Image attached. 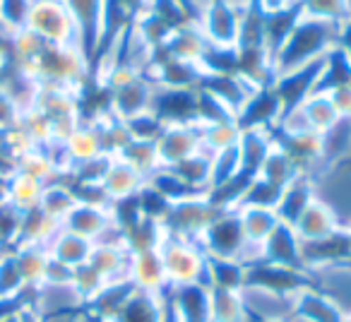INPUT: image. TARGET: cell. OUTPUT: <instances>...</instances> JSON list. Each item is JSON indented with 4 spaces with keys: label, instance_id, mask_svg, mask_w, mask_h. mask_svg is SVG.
I'll return each instance as SVG.
<instances>
[{
    "label": "cell",
    "instance_id": "43",
    "mask_svg": "<svg viewBox=\"0 0 351 322\" xmlns=\"http://www.w3.org/2000/svg\"><path fill=\"white\" fill-rule=\"evenodd\" d=\"M298 10L301 17L330 22V25H341L346 17H351L349 0H298Z\"/></svg>",
    "mask_w": 351,
    "mask_h": 322
},
{
    "label": "cell",
    "instance_id": "60",
    "mask_svg": "<svg viewBox=\"0 0 351 322\" xmlns=\"http://www.w3.org/2000/svg\"><path fill=\"white\" fill-rule=\"evenodd\" d=\"M344 322H351V306L346 308V317H344Z\"/></svg>",
    "mask_w": 351,
    "mask_h": 322
},
{
    "label": "cell",
    "instance_id": "2",
    "mask_svg": "<svg viewBox=\"0 0 351 322\" xmlns=\"http://www.w3.org/2000/svg\"><path fill=\"white\" fill-rule=\"evenodd\" d=\"M317 284L315 274L308 269H289L267 264L263 260L248 262V279H245V293L269 298V301L289 303L298 291Z\"/></svg>",
    "mask_w": 351,
    "mask_h": 322
},
{
    "label": "cell",
    "instance_id": "58",
    "mask_svg": "<svg viewBox=\"0 0 351 322\" xmlns=\"http://www.w3.org/2000/svg\"><path fill=\"white\" fill-rule=\"evenodd\" d=\"M341 229H344L346 243H349V250H351V216H349V219H344V226H341Z\"/></svg>",
    "mask_w": 351,
    "mask_h": 322
},
{
    "label": "cell",
    "instance_id": "49",
    "mask_svg": "<svg viewBox=\"0 0 351 322\" xmlns=\"http://www.w3.org/2000/svg\"><path fill=\"white\" fill-rule=\"evenodd\" d=\"M106 284H108L106 279H104L99 272H94L89 264H82V267L73 269V288L84 306H87V303L92 301V298L97 296Z\"/></svg>",
    "mask_w": 351,
    "mask_h": 322
},
{
    "label": "cell",
    "instance_id": "17",
    "mask_svg": "<svg viewBox=\"0 0 351 322\" xmlns=\"http://www.w3.org/2000/svg\"><path fill=\"white\" fill-rule=\"evenodd\" d=\"M200 89L210 92L212 97L219 99L234 116H239V111L245 106V101L253 97L258 87L239 73H207L205 77H202Z\"/></svg>",
    "mask_w": 351,
    "mask_h": 322
},
{
    "label": "cell",
    "instance_id": "24",
    "mask_svg": "<svg viewBox=\"0 0 351 322\" xmlns=\"http://www.w3.org/2000/svg\"><path fill=\"white\" fill-rule=\"evenodd\" d=\"M315 197H317L315 178L298 176L296 181H293L291 186L284 190L282 200H279V205H277V210H274V212H277V216H279V221H282V224L293 226L298 221V216L308 210V205H311Z\"/></svg>",
    "mask_w": 351,
    "mask_h": 322
},
{
    "label": "cell",
    "instance_id": "25",
    "mask_svg": "<svg viewBox=\"0 0 351 322\" xmlns=\"http://www.w3.org/2000/svg\"><path fill=\"white\" fill-rule=\"evenodd\" d=\"M92 248H94L92 240L70 234L63 226H60L53 234V238L46 243V250H49L51 258L63 262L65 267H70V269H77V267H82V264H87L89 255H92Z\"/></svg>",
    "mask_w": 351,
    "mask_h": 322
},
{
    "label": "cell",
    "instance_id": "44",
    "mask_svg": "<svg viewBox=\"0 0 351 322\" xmlns=\"http://www.w3.org/2000/svg\"><path fill=\"white\" fill-rule=\"evenodd\" d=\"M282 195H284L282 188L272 186V183H267L260 176H255L248 181V186H245V190H243V195H241L236 210H239V207H265V210H277Z\"/></svg>",
    "mask_w": 351,
    "mask_h": 322
},
{
    "label": "cell",
    "instance_id": "9",
    "mask_svg": "<svg viewBox=\"0 0 351 322\" xmlns=\"http://www.w3.org/2000/svg\"><path fill=\"white\" fill-rule=\"evenodd\" d=\"M289 317L293 322H344L346 306L320 284H313L289 301Z\"/></svg>",
    "mask_w": 351,
    "mask_h": 322
},
{
    "label": "cell",
    "instance_id": "20",
    "mask_svg": "<svg viewBox=\"0 0 351 322\" xmlns=\"http://www.w3.org/2000/svg\"><path fill=\"white\" fill-rule=\"evenodd\" d=\"M128 279L132 282V286L142 288V291H166L169 282H166L159 248L132 250L130 264H128Z\"/></svg>",
    "mask_w": 351,
    "mask_h": 322
},
{
    "label": "cell",
    "instance_id": "34",
    "mask_svg": "<svg viewBox=\"0 0 351 322\" xmlns=\"http://www.w3.org/2000/svg\"><path fill=\"white\" fill-rule=\"evenodd\" d=\"M241 224H243L245 238L248 245L258 253V248L265 243L269 234L274 231V226L279 224V216L274 210H265V207H239Z\"/></svg>",
    "mask_w": 351,
    "mask_h": 322
},
{
    "label": "cell",
    "instance_id": "30",
    "mask_svg": "<svg viewBox=\"0 0 351 322\" xmlns=\"http://www.w3.org/2000/svg\"><path fill=\"white\" fill-rule=\"evenodd\" d=\"M171 171L181 178L191 190L207 193L212 188V178H215V159L210 151H197V154L188 156L186 161L171 166Z\"/></svg>",
    "mask_w": 351,
    "mask_h": 322
},
{
    "label": "cell",
    "instance_id": "6",
    "mask_svg": "<svg viewBox=\"0 0 351 322\" xmlns=\"http://www.w3.org/2000/svg\"><path fill=\"white\" fill-rule=\"evenodd\" d=\"M104 94H106V111L116 121L125 123L130 118L152 111L156 97V84L149 79V75L137 73L125 82L104 89Z\"/></svg>",
    "mask_w": 351,
    "mask_h": 322
},
{
    "label": "cell",
    "instance_id": "31",
    "mask_svg": "<svg viewBox=\"0 0 351 322\" xmlns=\"http://www.w3.org/2000/svg\"><path fill=\"white\" fill-rule=\"evenodd\" d=\"M12 255H15V262L20 267V274L25 279L27 288L34 291L44 284V274L46 267H49V250L44 245H34V243H22L12 248Z\"/></svg>",
    "mask_w": 351,
    "mask_h": 322
},
{
    "label": "cell",
    "instance_id": "50",
    "mask_svg": "<svg viewBox=\"0 0 351 322\" xmlns=\"http://www.w3.org/2000/svg\"><path fill=\"white\" fill-rule=\"evenodd\" d=\"M125 127L132 140L156 142L166 125L149 111V113H142V116H135V118H130V121H125Z\"/></svg>",
    "mask_w": 351,
    "mask_h": 322
},
{
    "label": "cell",
    "instance_id": "59",
    "mask_svg": "<svg viewBox=\"0 0 351 322\" xmlns=\"http://www.w3.org/2000/svg\"><path fill=\"white\" fill-rule=\"evenodd\" d=\"M258 322H293L289 315H277V317H265V320H258Z\"/></svg>",
    "mask_w": 351,
    "mask_h": 322
},
{
    "label": "cell",
    "instance_id": "26",
    "mask_svg": "<svg viewBox=\"0 0 351 322\" xmlns=\"http://www.w3.org/2000/svg\"><path fill=\"white\" fill-rule=\"evenodd\" d=\"M210 322H253L245 293L210 286Z\"/></svg>",
    "mask_w": 351,
    "mask_h": 322
},
{
    "label": "cell",
    "instance_id": "38",
    "mask_svg": "<svg viewBox=\"0 0 351 322\" xmlns=\"http://www.w3.org/2000/svg\"><path fill=\"white\" fill-rule=\"evenodd\" d=\"M118 159L125 161L128 166L135 169L140 176L149 178L159 166V154H156V142H145V140H128V145L118 151Z\"/></svg>",
    "mask_w": 351,
    "mask_h": 322
},
{
    "label": "cell",
    "instance_id": "27",
    "mask_svg": "<svg viewBox=\"0 0 351 322\" xmlns=\"http://www.w3.org/2000/svg\"><path fill=\"white\" fill-rule=\"evenodd\" d=\"M63 145H65V149H68V156L73 159V169L77 166V164H84V161H92V159H97V156L106 154L97 123L89 116L82 118V123L75 127V132Z\"/></svg>",
    "mask_w": 351,
    "mask_h": 322
},
{
    "label": "cell",
    "instance_id": "11",
    "mask_svg": "<svg viewBox=\"0 0 351 322\" xmlns=\"http://www.w3.org/2000/svg\"><path fill=\"white\" fill-rule=\"evenodd\" d=\"M284 118V108L274 94L272 84L255 89L253 97L245 101V106L236 116L239 130H277Z\"/></svg>",
    "mask_w": 351,
    "mask_h": 322
},
{
    "label": "cell",
    "instance_id": "22",
    "mask_svg": "<svg viewBox=\"0 0 351 322\" xmlns=\"http://www.w3.org/2000/svg\"><path fill=\"white\" fill-rule=\"evenodd\" d=\"M145 183L147 178L140 176L135 169L128 166L125 161H121L118 156H111V164H108L106 173L101 178V188L108 200H111V205L135 197L145 188Z\"/></svg>",
    "mask_w": 351,
    "mask_h": 322
},
{
    "label": "cell",
    "instance_id": "14",
    "mask_svg": "<svg viewBox=\"0 0 351 322\" xmlns=\"http://www.w3.org/2000/svg\"><path fill=\"white\" fill-rule=\"evenodd\" d=\"M341 226H344V219H341L339 212L325 197L317 195L308 205V210L298 216V221L293 224V231L301 238V243H317V240H325L330 236H335Z\"/></svg>",
    "mask_w": 351,
    "mask_h": 322
},
{
    "label": "cell",
    "instance_id": "13",
    "mask_svg": "<svg viewBox=\"0 0 351 322\" xmlns=\"http://www.w3.org/2000/svg\"><path fill=\"white\" fill-rule=\"evenodd\" d=\"M258 260H263L267 264H277V267L306 269L303 243L296 236V231H293V226L279 221L272 234L265 238V243L258 248Z\"/></svg>",
    "mask_w": 351,
    "mask_h": 322
},
{
    "label": "cell",
    "instance_id": "46",
    "mask_svg": "<svg viewBox=\"0 0 351 322\" xmlns=\"http://www.w3.org/2000/svg\"><path fill=\"white\" fill-rule=\"evenodd\" d=\"M200 127H202V149L210 151V154H219V151L229 149L241 137L236 121L217 123V125H200Z\"/></svg>",
    "mask_w": 351,
    "mask_h": 322
},
{
    "label": "cell",
    "instance_id": "42",
    "mask_svg": "<svg viewBox=\"0 0 351 322\" xmlns=\"http://www.w3.org/2000/svg\"><path fill=\"white\" fill-rule=\"evenodd\" d=\"M17 173L36 178V181L44 183V186H49V183L60 178L58 173H56L53 164H51L44 147H29L25 154H20V159H17Z\"/></svg>",
    "mask_w": 351,
    "mask_h": 322
},
{
    "label": "cell",
    "instance_id": "32",
    "mask_svg": "<svg viewBox=\"0 0 351 322\" xmlns=\"http://www.w3.org/2000/svg\"><path fill=\"white\" fill-rule=\"evenodd\" d=\"M132 291H135V286H132L130 279H123V282H108L106 286H104L101 291H99L97 296L84 306V310H87L94 320L108 322L118 310H121V306L125 303V298L130 296Z\"/></svg>",
    "mask_w": 351,
    "mask_h": 322
},
{
    "label": "cell",
    "instance_id": "56",
    "mask_svg": "<svg viewBox=\"0 0 351 322\" xmlns=\"http://www.w3.org/2000/svg\"><path fill=\"white\" fill-rule=\"evenodd\" d=\"M255 5L267 15V12H277V10H287V8L296 5V0H255Z\"/></svg>",
    "mask_w": 351,
    "mask_h": 322
},
{
    "label": "cell",
    "instance_id": "39",
    "mask_svg": "<svg viewBox=\"0 0 351 322\" xmlns=\"http://www.w3.org/2000/svg\"><path fill=\"white\" fill-rule=\"evenodd\" d=\"M58 229H60L58 221L49 219V216H46L39 207H34V210L25 212V216H22L20 243H17V245L34 243V245H44V248H46V243L53 238V234Z\"/></svg>",
    "mask_w": 351,
    "mask_h": 322
},
{
    "label": "cell",
    "instance_id": "33",
    "mask_svg": "<svg viewBox=\"0 0 351 322\" xmlns=\"http://www.w3.org/2000/svg\"><path fill=\"white\" fill-rule=\"evenodd\" d=\"M77 202L80 200H77L75 188L70 186L65 178H58V181L44 186V193H41V200H39V210L44 212L49 219L63 224V219L70 214V210H73Z\"/></svg>",
    "mask_w": 351,
    "mask_h": 322
},
{
    "label": "cell",
    "instance_id": "7",
    "mask_svg": "<svg viewBox=\"0 0 351 322\" xmlns=\"http://www.w3.org/2000/svg\"><path fill=\"white\" fill-rule=\"evenodd\" d=\"M217 207L210 202L207 193H197V195H191L186 200H178L169 207V214L161 221L164 231L169 236H176V238H186V240H195L200 238V234L205 231V226L215 219Z\"/></svg>",
    "mask_w": 351,
    "mask_h": 322
},
{
    "label": "cell",
    "instance_id": "37",
    "mask_svg": "<svg viewBox=\"0 0 351 322\" xmlns=\"http://www.w3.org/2000/svg\"><path fill=\"white\" fill-rule=\"evenodd\" d=\"M258 176L263 178V181H267V183H272V186L287 190V188L291 186L298 176H301V171H298L296 164L289 159L287 151H284L282 147L274 142V147L269 149L267 159H265L263 166H260Z\"/></svg>",
    "mask_w": 351,
    "mask_h": 322
},
{
    "label": "cell",
    "instance_id": "19",
    "mask_svg": "<svg viewBox=\"0 0 351 322\" xmlns=\"http://www.w3.org/2000/svg\"><path fill=\"white\" fill-rule=\"evenodd\" d=\"M166 308H169L166 291L135 288L108 322H164Z\"/></svg>",
    "mask_w": 351,
    "mask_h": 322
},
{
    "label": "cell",
    "instance_id": "48",
    "mask_svg": "<svg viewBox=\"0 0 351 322\" xmlns=\"http://www.w3.org/2000/svg\"><path fill=\"white\" fill-rule=\"evenodd\" d=\"M25 212L10 202H0V250H12L20 243V229Z\"/></svg>",
    "mask_w": 351,
    "mask_h": 322
},
{
    "label": "cell",
    "instance_id": "12",
    "mask_svg": "<svg viewBox=\"0 0 351 322\" xmlns=\"http://www.w3.org/2000/svg\"><path fill=\"white\" fill-rule=\"evenodd\" d=\"M320 70H322V60H317V63H313V65L277 75V77L272 79V89H274V94H277L279 103H282L284 113L296 111L311 94L317 92Z\"/></svg>",
    "mask_w": 351,
    "mask_h": 322
},
{
    "label": "cell",
    "instance_id": "4",
    "mask_svg": "<svg viewBox=\"0 0 351 322\" xmlns=\"http://www.w3.org/2000/svg\"><path fill=\"white\" fill-rule=\"evenodd\" d=\"M27 29L51 46H80V29L65 0H32ZM84 51V49H82Z\"/></svg>",
    "mask_w": 351,
    "mask_h": 322
},
{
    "label": "cell",
    "instance_id": "45",
    "mask_svg": "<svg viewBox=\"0 0 351 322\" xmlns=\"http://www.w3.org/2000/svg\"><path fill=\"white\" fill-rule=\"evenodd\" d=\"M145 186H149L154 193H159V195L164 197L166 202H171V205L178 200H186V197H191V195H197V193L191 190V188L176 176L171 169H164V166L156 169V171L147 178Z\"/></svg>",
    "mask_w": 351,
    "mask_h": 322
},
{
    "label": "cell",
    "instance_id": "16",
    "mask_svg": "<svg viewBox=\"0 0 351 322\" xmlns=\"http://www.w3.org/2000/svg\"><path fill=\"white\" fill-rule=\"evenodd\" d=\"M166 301L178 322H210V286L207 284L169 286Z\"/></svg>",
    "mask_w": 351,
    "mask_h": 322
},
{
    "label": "cell",
    "instance_id": "10",
    "mask_svg": "<svg viewBox=\"0 0 351 322\" xmlns=\"http://www.w3.org/2000/svg\"><path fill=\"white\" fill-rule=\"evenodd\" d=\"M202 151V127L197 123H176L166 125L156 140L159 166L171 169L186 161L188 156Z\"/></svg>",
    "mask_w": 351,
    "mask_h": 322
},
{
    "label": "cell",
    "instance_id": "3",
    "mask_svg": "<svg viewBox=\"0 0 351 322\" xmlns=\"http://www.w3.org/2000/svg\"><path fill=\"white\" fill-rule=\"evenodd\" d=\"M197 245H200L207 258L243 260V262L258 260V253L248 245L243 224H241V216L236 210L217 212L215 219L200 234Z\"/></svg>",
    "mask_w": 351,
    "mask_h": 322
},
{
    "label": "cell",
    "instance_id": "47",
    "mask_svg": "<svg viewBox=\"0 0 351 322\" xmlns=\"http://www.w3.org/2000/svg\"><path fill=\"white\" fill-rule=\"evenodd\" d=\"M236 121V116L205 89H197V103H195V123L197 125H217V123Z\"/></svg>",
    "mask_w": 351,
    "mask_h": 322
},
{
    "label": "cell",
    "instance_id": "53",
    "mask_svg": "<svg viewBox=\"0 0 351 322\" xmlns=\"http://www.w3.org/2000/svg\"><path fill=\"white\" fill-rule=\"evenodd\" d=\"M22 113L15 108V103L5 97V94H0V132L3 130H10L20 123Z\"/></svg>",
    "mask_w": 351,
    "mask_h": 322
},
{
    "label": "cell",
    "instance_id": "15",
    "mask_svg": "<svg viewBox=\"0 0 351 322\" xmlns=\"http://www.w3.org/2000/svg\"><path fill=\"white\" fill-rule=\"evenodd\" d=\"M60 226H63L65 231H70V234L82 236V238L97 243L99 238L106 236V231H111L113 226H116V221H113L111 207L92 205V202H77Z\"/></svg>",
    "mask_w": 351,
    "mask_h": 322
},
{
    "label": "cell",
    "instance_id": "41",
    "mask_svg": "<svg viewBox=\"0 0 351 322\" xmlns=\"http://www.w3.org/2000/svg\"><path fill=\"white\" fill-rule=\"evenodd\" d=\"M41 193H44V183H39L36 178L25 176V173H15L8 181V202L22 212H29L34 207H39Z\"/></svg>",
    "mask_w": 351,
    "mask_h": 322
},
{
    "label": "cell",
    "instance_id": "52",
    "mask_svg": "<svg viewBox=\"0 0 351 322\" xmlns=\"http://www.w3.org/2000/svg\"><path fill=\"white\" fill-rule=\"evenodd\" d=\"M327 94H330V101H332V106H335L337 116H339L341 121H351V84L337 87Z\"/></svg>",
    "mask_w": 351,
    "mask_h": 322
},
{
    "label": "cell",
    "instance_id": "23",
    "mask_svg": "<svg viewBox=\"0 0 351 322\" xmlns=\"http://www.w3.org/2000/svg\"><path fill=\"white\" fill-rule=\"evenodd\" d=\"M272 130H241L239 137V159H241V176L255 178L267 159L269 149L274 147Z\"/></svg>",
    "mask_w": 351,
    "mask_h": 322
},
{
    "label": "cell",
    "instance_id": "21",
    "mask_svg": "<svg viewBox=\"0 0 351 322\" xmlns=\"http://www.w3.org/2000/svg\"><path fill=\"white\" fill-rule=\"evenodd\" d=\"M195 103H197V89L195 92H181V89L156 87L152 113H154L164 125L195 123Z\"/></svg>",
    "mask_w": 351,
    "mask_h": 322
},
{
    "label": "cell",
    "instance_id": "18",
    "mask_svg": "<svg viewBox=\"0 0 351 322\" xmlns=\"http://www.w3.org/2000/svg\"><path fill=\"white\" fill-rule=\"evenodd\" d=\"M169 58L176 60H188V63H205V55L210 53V44H207L205 34L197 27V22H186V25L176 27L166 41L161 44Z\"/></svg>",
    "mask_w": 351,
    "mask_h": 322
},
{
    "label": "cell",
    "instance_id": "35",
    "mask_svg": "<svg viewBox=\"0 0 351 322\" xmlns=\"http://www.w3.org/2000/svg\"><path fill=\"white\" fill-rule=\"evenodd\" d=\"M298 111H301L306 125L311 127L313 132H317V135H325V132L330 130V127H335L337 121H339V116H337L327 92L311 94V97L298 106Z\"/></svg>",
    "mask_w": 351,
    "mask_h": 322
},
{
    "label": "cell",
    "instance_id": "8",
    "mask_svg": "<svg viewBox=\"0 0 351 322\" xmlns=\"http://www.w3.org/2000/svg\"><path fill=\"white\" fill-rule=\"evenodd\" d=\"M241 20H243V10L234 8L226 0H210V5L200 12L197 17V27L205 34L210 49L217 51H236L241 34Z\"/></svg>",
    "mask_w": 351,
    "mask_h": 322
},
{
    "label": "cell",
    "instance_id": "51",
    "mask_svg": "<svg viewBox=\"0 0 351 322\" xmlns=\"http://www.w3.org/2000/svg\"><path fill=\"white\" fill-rule=\"evenodd\" d=\"M44 284H49V286H70V284H73V269L51 258L49 267H46V274H44Z\"/></svg>",
    "mask_w": 351,
    "mask_h": 322
},
{
    "label": "cell",
    "instance_id": "1",
    "mask_svg": "<svg viewBox=\"0 0 351 322\" xmlns=\"http://www.w3.org/2000/svg\"><path fill=\"white\" fill-rule=\"evenodd\" d=\"M337 27L330 22L311 20V17H301L293 27V32L289 34V39L284 41V46L272 55V70L274 77L291 70L306 68L317 60H322L337 41Z\"/></svg>",
    "mask_w": 351,
    "mask_h": 322
},
{
    "label": "cell",
    "instance_id": "28",
    "mask_svg": "<svg viewBox=\"0 0 351 322\" xmlns=\"http://www.w3.org/2000/svg\"><path fill=\"white\" fill-rule=\"evenodd\" d=\"M32 298L12 250H0V306H22Z\"/></svg>",
    "mask_w": 351,
    "mask_h": 322
},
{
    "label": "cell",
    "instance_id": "55",
    "mask_svg": "<svg viewBox=\"0 0 351 322\" xmlns=\"http://www.w3.org/2000/svg\"><path fill=\"white\" fill-rule=\"evenodd\" d=\"M337 49L344 53V58L351 63V17H346L339 27H337V41H335Z\"/></svg>",
    "mask_w": 351,
    "mask_h": 322
},
{
    "label": "cell",
    "instance_id": "54",
    "mask_svg": "<svg viewBox=\"0 0 351 322\" xmlns=\"http://www.w3.org/2000/svg\"><path fill=\"white\" fill-rule=\"evenodd\" d=\"M118 12H121L125 20H135L140 12H145L149 8V0H108Z\"/></svg>",
    "mask_w": 351,
    "mask_h": 322
},
{
    "label": "cell",
    "instance_id": "36",
    "mask_svg": "<svg viewBox=\"0 0 351 322\" xmlns=\"http://www.w3.org/2000/svg\"><path fill=\"white\" fill-rule=\"evenodd\" d=\"M298 20H301L298 5L287 8V10L267 12V15H265V49H267L269 58L284 46V41L289 39V34L293 32V27H296Z\"/></svg>",
    "mask_w": 351,
    "mask_h": 322
},
{
    "label": "cell",
    "instance_id": "29",
    "mask_svg": "<svg viewBox=\"0 0 351 322\" xmlns=\"http://www.w3.org/2000/svg\"><path fill=\"white\" fill-rule=\"evenodd\" d=\"M245 279H248V262H243V260L207 258V267H205L207 286L243 291Z\"/></svg>",
    "mask_w": 351,
    "mask_h": 322
},
{
    "label": "cell",
    "instance_id": "57",
    "mask_svg": "<svg viewBox=\"0 0 351 322\" xmlns=\"http://www.w3.org/2000/svg\"><path fill=\"white\" fill-rule=\"evenodd\" d=\"M20 322H46V317L39 315V312L34 310V306L27 301L25 306H20Z\"/></svg>",
    "mask_w": 351,
    "mask_h": 322
},
{
    "label": "cell",
    "instance_id": "40",
    "mask_svg": "<svg viewBox=\"0 0 351 322\" xmlns=\"http://www.w3.org/2000/svg\"><path fill=\"white\" fill-rule=\"evenodd\" d=\"M344 84H351V63L335 46V49L322 58L320 79H317V92H332V89L344 87Z\"/></svg>",
    "mask_w": 351,
    "mask_h": 322
},
{
    "label": "cell",
    "instance_id": "5",
    "mask_svg": "<svg viewBox=\"0 0 351 322\" xmlns=\"http://www.w3.org/2000/svg\"><path fill=\"white\" fill-rule=\"evenodd\" d=\"M159 255L164 262L169 286H186V284H205L207 255L195 240L176 238L164 231L159 243Z\"/></svg>",
    "mask_w": 351,
    "mask_h": 322
}]
</instances>
